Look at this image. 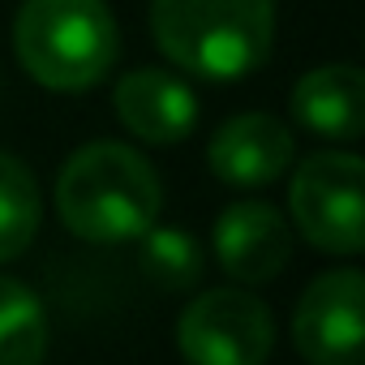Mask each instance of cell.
<instances>
[{
    "label": "cell",
    "instance_id": "6da1fadb",
    "mask_svg": "<svg viewBox=\"0 0 365 365\" xmlns=\"http://www.w3.org/2000/svg\"><path fill=\"white\" fill-rule=\"evenodd\" d=\"M163 207L159 172L125 142L78 146L56 176L61 224L91 245L138 241Z\"/></svg>",
    "mask_w": 365,
    "mask_h": 365
},
{
    "label": "cell",
    "instance_id": "7a4b0ae2",
    "mask_svg": "<svg viewBox=\"0 0 365 365\" xmlns=\"http://www.w3.org/2000/svg\"><path fill=\"white\" fill-rule=\"evenodd\" d=\"M150 35L185 73L232 82L267 61L275 9L271 0H150Z\"/></svg>",
    "mask_w": 365,
    "mask_h": 365
},
{
    "label": "cell",
    "instance_id": "3957f363",
    "mask_svg": "<svg viewBox=\"0 0 365 365\" xmlns=\"http://www.w3.org/2000/svg\"><path fill=\"white\" fill-rule=\"evenodd\" d=\"M120 52V31L103 0H22L14 56L48 91L78 95L99 86Z\"/></svg>",
    "mask_w": 365,
    "mask_h": 365
},
{
    "label": "cell",
    "instance_id": "277c9868",
    "mask_svg": "<svg viewBox=\"0 0 365 365\" xmlns=\"http://www.w3.org/2000/svg\"><path fill=\"white\" fill-rule=\"evenodd\" d=\"M297 232L335 258L365 250V163L352 150H318L297 163L288 185Z\"/></svg>",
    "mask_w": 365,
    "mask_h": 365
},
{
    "label": "cell",
    "instance_id": "5b68a950",
    "mask_svg": "<svg viewBox=\"0 0 365 365\" xmlns=\"http://www.w3.org/2000/svg\"><path fill=\"white\" fill-rule=\"evenodd\" d=\"M176 348L190 365H267L275 348V318L254 292L211 288L180 314Z\"/></svg>",
    "mask_w": 365,
    "mask_h": 365
},
{
    "label": "cell",
    "instance_id": "8992f818",
    "mask_svg": "<svg viewBox=\"0 0 365 365\" xmlns=\"http://www.w3.org/2000/svg\"><path fill=\"white\" fill-rule=\"evenodd\" d=\"M292 344L309 365H365V279L356 267L327 271L301 292Z\"/></svg>",
    "mask_w": 365,
    "mask_h": 365
},
{
    "label": "cell",
    "instance_id": "52a82bcc",
    "mask_svg": "<svg viewBox=\"0 0 365 365\" xmlns=\"http://www.w3.org/2000/svg\"><path fill=\"white\" fill-rule=\"evenodd\" d=\"M292 155H297L292 129L267 112H241L224 120L207 146L211 172L237 190H258L279 180L292 168Z\"/></svg>",
    "mask_w": 365,
    "mask_h": 365
},
{
    "label": "cell",
    "instance_id": "ba28073f",
    "mask_svg": "<svg viewBox=\"0 0 365 365\" xmlns=\"http://www.w3.org/2000/svg\"><path fill=\"white\" fill-rule=\"evenodd\" d=\"M112 108L120 125L150 142V146H176L185 142L198 125V95L185 78L163 73V69H133L116 82Z\"/></svg>",
    "mask_w": 365,
    "mask_h": 365
},
{
    "label": "cell",
    "instance_id": "9c48e42d",
    "mask_svg": "<svg viewBox=\"0 0 365 365\" xmlns=\"http://www.w3.org/2000/svg\"><path fill=\"white\" fill-rule=\"evenodd\" d=\"M215 258L232 279L267 284L292 258V228L271 202H232L215 220Z\"/></svg>",
    "mask_w": 365,
    "mask_h": 365
},
{
    "label": "cell",
    "instance_id": "30bf717a",
    "mask_svg": "<svg viewBox=\"0 0 365 365\" xmlns=\"http://www.w3.org/2000/svg\"><path fill=\"white\" fill-rule=\"evenodd\" d=\"M292 116L331 142H352L365 129V73L352 65H318L292 86Z\"/></svg>",
    "mask_w": 365,
    "mask_h": 365
},
{
    "label": "cell",
    "instance_id": "8fae6325",
    "mask_svg": "<svg viewBox=\"0 0 365 365\" xmlns=\"http://www.w3.org/2000/svg\"><path fill=\"white\" fill-rule=\"evenodd\" d=\"M48 335L43 301L22 279L0 275V365H43Z\"/></svg>",
    "mask_w": 365,
    "mask_h": 365
},
{
    "label": "cell",
    "instance_id": "7c38bea8",
    "mask_svg": "<svg viewBox=\"0 0 365 365\" xmlns=\"http://www.w3.org/2000/svg\"><path fill=\"white\" fill-rule=\"evenodd\" d=\"M43 220V198L39 185L22 159L0 150V262H14L26 254Z\"/></svg>",
    "mask_w": 365,
    "mask_h": 365
},
{
    "label": "cell",
    "instance_id": "4fadbf2b",
    "mask_svg": "<svg viewBox=\"0 0 365 365\" xmlns=\"http://www.w3.org/2000/svg\"><path fill=\"white\" fill-rule=\"evenodd\" d=\"M142 271L150 284L168 288V292H185L198 284L202 275V250L190 232H180V228H146L142 237Z\"/></svg>",
    "mask_w": 365,
    "mask_h": 365
}]
</instances>
